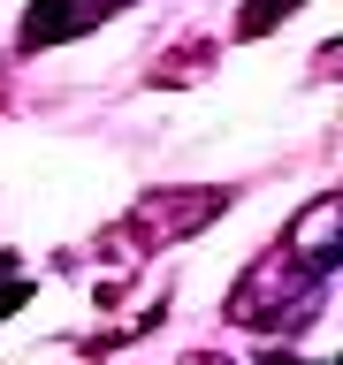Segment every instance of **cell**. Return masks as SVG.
<instances>
[{
    "instance_id": "obj_1",
    "label": "cell",
    "mask_w": 343,
    "mask_h": 365,
    "mask_svg": "<svg viewBox=\"0 0 343 365\" xmlns=\"http://www.w3.org/2000/svg\"><path fill=\"white\" fill-rule=\"evenodd\" d=\"M183 365H229V358H206V350H199V358H183Z\"/></svg>"
}]
</instances>
